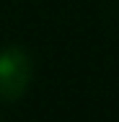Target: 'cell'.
<instances>
[{
    "mask_svg": "<svg viewBox=\"0 0 119 122\" xmlns=\"http://www.w3.org/2000/svg\"><path fill=\"white\" fill-rule=\"evenodd\" d=\"M31 73L34 65L29 52L21 47H5L0 52V99L16 101L18 96H24Z\"/></svg>",
    "mask_w": 119,
    "mask_h": 122,
    "instance_id": "cell-1",
    "label": "cell"
}]
</instances>
